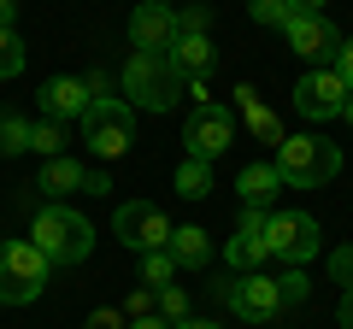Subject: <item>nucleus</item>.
I'll use <instances>...</instances> for the list:
<instances>
[{
  "instance_id": "nucleus-1",
  "label": "nucleus",
  "mask_w": 353,
  "mask_h": 329,
  "mask_svg": "<svg viewBox=\"0 0 353 329\" xmlns=\"http://www.w3.org/2000/svg\"><path fill=\"white\" fill-rule=\"evenodd\" d=\"M271 164H277L283 189H324V182L341 171V147L324 141L318 129H312V136H283Z\"/></svg>"
},
{
  "instance_id": "nucleus-2",
  "label": "nucleus",
  "mask_w": 353,
  "mask_h": 329,
  "mask_svg": "<svg viewBox=\"0 0 353 329\" xmlns=\"http://www.w3.org/2000/svg\"><path fill=\"white\" fill-rule=\"evenodd\" d=\"M36 247L48 253V265H83L88 253H94V224H88L83 212H71V206H41L36 212Z\"/></svg>"
},
{
  "instance_id": "nucleus-3",
  "label": "nucleus",
  "mask_w": 353,
  "mask_h": 329,
  "mask_svg": "<svg viewBox=\"0 0 353 329\" xmlns=\"http://www.w3.org/2000/svg\"><path fill=\"white\" fill-rule=\"evenodd\" d=\"M83 147L94 159H124L136 147V106L112 100V94H94L88 112H83Z\"/></svg>"
},
{
  "instance_id": "nucleus-4",
  "label": "nucleus",
  "mask_w": 353,
  "mask_h": 329,
  "mask_svg": "<svg viewBox=\"0 0 353 329\" xmlns=\"http://www.w3.org/2000/svg\"><path fill=\"white\" fill-rule=\"evenodd\" d=\"M176 89H183V71L171 65V53H130V65H124L130 106H141V112H171Z\"/></svg>"
},
{
  "instance_id": "nucleus-5",
  "label": "nucleus",
  "mask_w": 353,
  "mask_h": 329,
  "mask_svg": "<svg viewBox=\"0 0 353 329\" xmlns=\"http://www.w3.org/2000/svg\"><path fill=\"white\" fill-rule=\"evenodd\" d=\"M48 253L36 241H0V306H30L48 288Z\"/></svg>"
},
{
  "instance_id": "nucleus-6",
  "label": "nucleus",
  "mask_w": 353,
  "mask_h": 329,
  "mask_svg": "<svg viewBox=\"0 0 353 329\" xmlns=\"http://www.w3.org/2000/svg\"><path fill=\"white\" fill-rule=\"evenodd\" d=\"M318 241H324V229H318L312 212H265V247L289 270H306V259L318 253Z\"/></svg>"
},
{
  "instance_id": "nucleus-7",
  "label": "nucleus",
  "mask_w": 353,
  "mask_h": 329,
  "mask_svg": "<svg viewBox=\"0 0 353 329\" xmlns=\"http://www.w3.org/2000/svg\"><path fill=\"white\" fill-rule=\"evenodd\" d=\"M218 300H224L230 317H241V323H271V317L283 312L277 277H265V270H241L236 282H218Z\"/></svg>"
},
{
  "instance_id": "nucleus-8",
  "label": "nucleus",
  "mask_w": 353,
  "mask_h": 329,
  "mask_svg": "<svg viewBox=\"0 0 353 329\" xmlns=\"http://www.w3.org/2000/svg\"><path fill=\"white\" fill-rule=\"evenodd\" d=\"M112 229H118V241H124L136 259H141V253H159V247H171V217H165L153 200L118 206V212H112Z\"/></svg>"
},
{
  "instance_id": "nucleus-9",
  "label": "nucleus",
  "mask_w": 353,
  "mask_h": 329,
  "mask_svg": "<svg viewBox=\"0 0 353 329\" xmlns=\"http://www.w3.org/2000/svg\"><path fill=\"white\" fill-rule=\"evenodd\" d=\"M341 106H347V83L336 76V65H312L294 83V112L306 124H330V118H341Z\"/></svg>"
},
{
  "instance_id": "nucleus-10",
  "label": "nucleus",
  "mask_w": 353,
  "mask_h": 329,
  "mask_svg": "<svg viewBox=\"0 0 353 329\" xmlns=\"http://www.w3.org/2000/svg\"><path fill=\"white\" fill-rule=\"evenodd\" d=\"M236 141V118L224 112V106H194L189 118H183V147H189V159H224V147Z\"/></svg>"
},
{
  "instance_id": "nucleus-11",
  "label": "nucleus",
  "mask_w": 353,
  "mask_h": 329,
  "mask_svg": "<svg viewBox=\"0 0 353 329\" xmlns=\"http://www.w3.org/2000/svg\"><path fill=\"white\" fill-rule=\"evenodd\" d=\"M283 36H289V47L301 53L306 65H336V53H341V30L330 24L324 12H294L289 24H283Z\"/></svg>"
},
{
  "instance_id": "nucleus-12",
  "label": "nucleus",
  "mask_w": 353,
  "mask_h": 329,
  "mask_svg": "<svg viewBox=\"0 0 353 329\" xmlns=\"http://www.w3.org/2000/svg\"><path fill=\"white\" fill-rule=\"evenodd\" d=\"M36 189L53 194V200H59V194H77V189H83V194H112V177H106V171H88L83 159H65V153H59V159L41 164Z\"/></svg>"
},
{
  "instance_id": "nucleus-13",
  "label": "nucleus",
  "mask_w": 353,
  "mask_h": 329,
  "mask_svg": "<svg viewBox=\"0 0 353 329\" xmlns=\"http://www.w3.org/2000/svg\"><path fill=\"white\" fill-rule=\"evenodd\" d=\"M130 47L136 53H171L176 47V6L141 0L136 12H130Z\"/></svg>"
},
{
  "instance_id": "nucleus-14",
  "label": "nucleus",
  "mask_w": 353,
  "mask_h": 329,
  "mask_svg": "<svg viewBox=\"0 0 353 329\" xmlns=\"http://www.w3.org/2000/svg\"><path fill=\"white\" fill-rule=\"evenodd\" d=\"M265 259H271V247H265V212L241 206V224H236V235L224 241V265L241 277V270H259Z\"/></svg>"
},
{
  "instance_id": "nucleus-15",
  "label": "nucleus",
  "mask_w": 353,
  "mask_h": 329,
  "mask_svg": "<svg viewBox=\"0 0 353 329\" xmlns=\"http://www.w3.org/2000/svg\"><path fill=\"white\" fill-rule=\"evenodd\" d=\"M88 100H94V94L83 89V76H48V83H41V94H36L41 118H53V124H71V118L83 124Z\"/></svg>"
},
{
  "instance_id": "nucleus-16",
  "label": "nucleus",
  "mask_w": 353,
  "mask_h": 329,
  "mask_svg": "<svg viewBox=\"0 0 353 329\" xmlns=\"http://www.w3.org/2000/svg\"><path fill=\"white\" fill-rule=\"evenodd\" d=\"M236 194H241V206H253V212H271V200L283 194V177H277V164H271V159L248 164V171L236 177Z\"/></svg>"
},
{
  "instance_id": "nucleus-17",
  "label": "nucleus",
  "mask_w": 353,
  "mask_h": 329,
  "mask_svg": "<svg viewBox=\"0 0 353 329\" xmlns=\"http://www.w3.org/2000/svg\"><path fill=\"white\" fill-rule=\"evenodd\" d=\"M171 259H176V270H206L212 265V235L201 224H176L171 229Z\"/></svg>"
},
{
  "instance_id": "nucleus-18",
  "label": "nucleus",
  "mask_w": 353,
  "mask_h": 329,
  "mask_svg": "<svg viewBox=\"0 0 353 329\" xmlns=\"http://www.w3.org/2000/svg\"><path fill=\"white\" fill-rule=\"evenodd\" d=\"M171 65L183 71V83L206 76V71L218 65V47H212V36H176V47H171Z\"/></svg>"
},
{
  "instance_id": "nucleus-19",
  "label": "nucleus",
  "mask_w": 353,
  "mask_h": 329,
  "mask_svg": "<svg viewBox=\"0 0 353 329\" xmlns=\"http://www.w3.org/2000/svg\"><path fill=\"white\" fill-rule=\"evenodd\" d=\"M176 194H183V200H206V194H212V164L206 159H183L176 164Z\"/></svg>"
},
{
  "instance_id": "nucleus-20",
  "label": "nucleus",
  "mask_w": 353,
  "mask_h": 329,
  "mask_svg": "<svg viewBox=\"0 0 353 329\" xmlns=\"http://www.w3.org/2000/svg\"><path fill=\"white\" fill-rule=\"evenodd\" d=\"M18 153H30V118L0 112V159H18Z\"/></svg>"
},
{
  "instance_id": "nucleus-21",
  "label": "nucleus",
  "mask_w": 353,
  "mask_h": 329,
  "mask_svg": "<svg viewBox=\"0 0 353 329\" xmlns=\"http://www.w3.org/2000/svg\"><path fill=\"white\" fill-rule=\"evenodd\" d=\"M141 282H148L153 294L176 282V259H171V247H159V253H141Z\"/></svg>"
},
{
  "instance_id": "nucleus-22",
  "label": "nucleus",
  "mask_w": 353,
  "mask_h": 329,
  "mask_svg": "<svg viewBox=\"0 0 353 329\" xmlns=\"http://www.w3.org/2000/svg\"><path fill=\"white\" fill-rule=\"evenodd\" d=\"M30 147H36L41 159H59V153H65V124H53V118L30 124Z\"/></svg>"
},
{
  "instance_id": "nucleus-23",
  "label": "nucleus",
  "mask_w": 353,
  "mask_h": 329,
  "mask_svg": "<svg viewBox=\"0 0 353 329\" xmlns=\"http://www.w3.org/2000/svg\"><path fill=\"white\" fill-rule=\"evenodd\" d=\"M0 76H24V36L12 30H0Z\"/></svg>"
},
{
  "instance_id": "nucleus-24",
  "label": "nucleus",
  "mask_w": 353,
  "mask_h": 329,
  "mask_svg": "<svg viewBox=\"0 0 353 329\" xmlns=\"http://www.w3.org/2000/svg\"><path fill=\"white\" fill-rule=\"evenodd\" d=\"M248 18H253V24H271V30H283V24L294 18V6H289V0H248Z\"/></svg>"
},
{
  "instance_id": "nucleus-25",
  "label": "nucleus",
  "mask_w": 353,
  "mask_h": 329,
  "mask_svg": "<svg viewBox=\"0 0 353 329\" xmlns=\"http://www.w3.org/2000/svg\"><path fill=\"white\" fill-rule=\"evenodd\" d=\"M277 294H283V312H289V306H301L306 294H312V277H306V270H283V277H277Z\"/></svg>"
},
{
  "instance_id": "nucleus-26",
  "label": "nucleus",
  "mask_w": 353,
  "mask_h": 329,
  "mask_svg": "<svg viewBox=\"0 0 353 329\" xmlns=\"http://www.w3.org/2000/svg\"><path fill=\"white\" fill-rule=\"evenodd\" d=\"M330 282H336V288H353V241H341L336 253H330Z\"/></svg>"
},
{
  "instance_id": "nucleus-27",
  "label": "nucleus",
  "mask_w": 353,
  "mask_h": 329,
  "mask_svg": "<svg viewBox=\"0 0 353 329\" xmlns=\"http://www.w3.org/2000/svg\"><path fill=\"white\" fill-rule=\"evenodd\" d=\"M159 317H165V323H183V317H189V294L176 288V282L159 288Z\"/></svg>"
},
{
  "instance_id": "nucleus-28",
  "label": "nucleus",
  "mask_w": 353,
  "mask_h": 329,
  "mask_svg": "<svg viewBox=\"0 0 353 329\" xmlns=\"http://www.w3.org/2000/svg\"><path fill=\"white\" fill-rule=\"evenodd\" d=\"M206 24H212L206 6H183V12H176V36H206Z\"/></svg>"
},
{
  "instance_id": "nucleus-29",
  "label": "nucleus",
  "mask_w": 353,
  "mask_h": 329,
  "mask_svg": "<svg viewBox=\"0 0 353 329\" xmlns=\"http://www.w3.org/2000/svg\"><path fill=\"white\" fill-rule=\"evenodd\" d=\"M153 306H159V294H153V288H136L118 312H124V317H153Z\"/></svg>"
},
{
  "instance_id": "nucleus-30",
  "label": "nucleus",
  "mask_w": 353,
  "mask_h": 329,
  "mask_svg": "<svg viewBox=\"0 0 353 329\" xmlns=\"http://www.w3.org/2000/svg\"><path fill=\"white\" fill-rule=\"evenodd\" d=\"M88 329H130V317L118 306H101V312H88Z\"/></svg>"
},
{
  "instance_id": "nucleus-31",
  "label": "nucleus",
  "mask_w": 353,
  "mask_h": 329,
  "mask_svg": "<svg viewBox=\"0 0 353 329\" xmlns=\"http://www.w3.org/2000/svg\"><path fill=\"white\" fill-rule=\"evenodd\" d=\"M336 76L347 83V94H353V36H341V53H336Z\"/></svg>"
},
{
  "instance_id": "nucleus-32",
  "label": "nucleus",
  "mask_w": 353,
  "mask_h": 329,
  "mask_svg": "<svg viewBox=\"0 0 353 329\" xmlns=\"http://www.w3.org/2000/svg\"><path fill=\"white\" fill-rule=\"evenodd\" d=\"M336 323L353 329V288H341V306H336Z\"/></svg>"
},
{
  "instance_id": "nucleus-33",
  "label": "nucleus",
  "mask_w": 353,
  "mask_h": 329,
  "mask_svg": "<svg viewBox=\"0 0 353 329\" xmlns=\"http://www.w3.org/2000/svg\"><path fill=\"white\" fill-rule=\"evenodd\" d=\"M130 329H171V323H165V317L153 312V317H130Z\"/></svg>"
},
{
  "instance_id": "nucleus-34",
  "label": "nucleus",
  "mask_w": 353,
  "mask_h": 329,
  "mask_svg": "<svg viewBox=\"0 0 353 329\" xmlns=\"http://www.w3.org/2000/svg\"><path fill=\"white\" fill-rule=\"evenodd\" d=\"M12 18H18V0H0V30H12Z\"/></svg>"
},
{
  "instance_id": "nucleus-35",
  "label": "nucleus",
  "mask_w": 353,
  "mask_h": 329,
  "mask_svg": "<svg viewBox=\"0 0 353 329\" xmlns=\"http://www.w3.org/2000/svg\"><path fill=\"white\" fill-rule=\"evenodd\" d=\"M171 329H224V323H206V317H183V323H171Z\"/></svg>"
},
{
  "instance_id": "nucleus-36",
  "label": "nucleus",
  "mask_w": 353,
  "mask_h": 329,
  "mask_svg": "<svg viewBox=\"0 0 353 329\" xmlns=\"http://www.w3.org/2000/svg\"><path fill=\"white\" fill-rule=\"evenodd\" d=\"M294 12H324V0H289Z\"/></svg>"
},
{
  "instance_id": "nucleus-37",
  "label": "nucleus",
  "mask_w": 353,
  "mask_h": 329,
  "mask_svg": "<svg viewBox=\"0 0 353 329\" xmlns=\"http://www.w3.org/2000/svg\"><path fill=\"white\" fill-rule=\"evenodd\" d=\"M341 118H347V124H353V94H347V106H341Z\"/></svg>"
},
{
  "instance_id": "nucleus-38",
  "label": "nucleus",
  "mask_w": 353,
  "mask_h": 329,
  "mask_svg": "<svg viewBox=\"0 0 353 329\" xmlns=\"http://www.w3.org/2000/svg\"><path fill=\"white\" fill-rule=\"evenodd\" d=\"M159 6H171V0H159Z\"/></svg>"
}]
</instances>
